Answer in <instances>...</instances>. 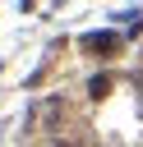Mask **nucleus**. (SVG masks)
I'll return each mask as SVG.
<instances>
[{
    "instance_id": "f257e3e1",
    "label": "nucleus",
    "mask_w": 143,
    "mask_h": 147,
    "mask_svg": "<svg viewBox=\"0 0 143 147\" xmlns=\"http://www.w3.org/2000/svg\"><path fill=\"white\" fill-rule=\"evenodd\" d=\"M83 46H88V51H97V55H111V51L120 46V37H115V32H88V37H83Z\"/></svg>"
},
{
    "instance_id": "f03ea898",
    "label": "nucleus",
    "mask_w": 143,
    "mask_h": 147,
    "mask_svg": "<svg viewBox=\"0 0 143 147\" xmlns=\"http://www.w3.org/2000/svg\"><path fill=\"white\" fill-rule=\"evenodd\" d=\"M88 92H92V96H106V92H111V78H106V74H101V78H92V83H88Z\"/></svg>"
}]
</instances>
